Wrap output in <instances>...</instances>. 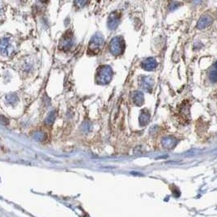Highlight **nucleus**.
Returning <instances> with one entry per match:
<instances>
[{
  "label": "nucleus",
  "mask_w": 217,
  "mask_h": 217,
  "mask_svg": "<svg viewBox=\"0 0 217 217\" xmlns=\"http://www.w3.org/2000/svg\"><path fill=\"white\" fill-rule=\"evenodd\" d=\"M13 52V46L10 39L3 38L0 39V55L9 56Z\"/></svg>",
  "instance_id": "obj_5"
},
{
  "label": "nucleus",
  "mask_w": 217,
  "mask_h": 217,
  "mask_svg": "<svg viewBox=\"0 0 217 217\" xmlns=\"http://www.w3.org/2000/svg\"><path fill=\"white\" fill-rule=\"evenodd\" d=\"M120 21V15L117 12L112 13L108 19V27L109 29L114 30L118 27Z\"/></svg>",
  "instance_id": "obj_6"
},
{
  "label": "nucleus",
  "mask_w": 217,
  "mask_h": 217,
  "mask_svg": "<svg viewBox=\"0 0 217 217\" xmlns=\"http://www.w3.org/2000/svg\"><path fill=\"white\" fill-rule=\"evenodd\" d=\"M113 78V70L110 65L100 66L96 75V83L101 85L108 84Z\"/></svg>",
  "instance_id": "obj_1"
},
{
  "label": "nucleus",
  "mask_w": 217,
  "mask_h": 217,
  "mask_svg": "<svg viewBox=\"0 0 217 217\" xmlns=\"http://www.w3.org/2000/svg\"><path fill=\"white\" fill-rule=\"evenodd\" d=\"M210 79L212 82H217V62L214 65V69L210 72Z\"/></svg>",
  "instance_id": "obj_9"
},
{
  "label": "nucleus",
  "mask_w": 217,
  "mask_h": 217,
  "mask_svg": "<svg viewBox=\"0 0 217 217\" xmlns=\"http://www.w3.org/2000/svg\"><path fill=\"white\" fill-rule=\"evenodd\" d=\"M73 44H74V34L71 31V29H69L60 38L59 48L62 51L66 52V51L70 50Z\"/></svg>",
  "instance_id": "obj_4"
},
{
  "label": "nucleus",
  "mask_w": 217,
  "mask_h": 217,
  "mask_svg": "<svg viewBox=\"0 0 217 217\" xmlns=\"http://www.w3.org/2000/svg\"><path fill=\"white\" fill-rule=\"evenodd\" d=\"M194 1H196V3H199V1L201 2V1H203V0H194Z\"/></svg>",
  "instance_id": "obj_15"
},
{
  "label": "nucleus",
  "mask_w": 217,
  "mask_h": 217,
  "mask_svg": "<svg viewBox=\"0 0 217 217\" xmlns=\"http://www.w3.org/2000/svg\"><path fill=\"white\" fill-rule=\"evenodd\" d=\"M141 65H142V68L144 69L145 70L152 71L157 67L158 63L154 58L149 57L145 59V60L142 62Z\"/></svg>",
  "instance_id": "obj_8"
},
{
  "label": "nucleus",
  "mask_w": 217,
  "mask_h": 217,
  "mask_svg": "<svg viewBox=\"0 0 217 217\" xmlns=\"http://www.w3.org/2000/svg\"><path fill=\"white\" fill-rule=\"evenodd\" d=\"M125 49V43L122 37H114L110 43V52L114 56H120Z\"/></svg>",
  "instance_id": "obj_3"
},
{
  "label": "nucleus",
  "mask_w": 217,
  "mask_h": 217,
  "mask_svg": "<svg viewBox=\"0 0 217 217\" xmlns=\"http://www.w3.org/2000/svg\"><path fill=\"white\" fill-rule=\"evenodd\" d=\"M89 0H75V6L78 8H82L87 4Z\"/></svg>",
  "instance_id": "obj_10"
},
{
  "label": "nucleus",
  "mask_w": 217,
  "mask_h": 217,
  "mask_svg": "<svg viewBox=\"0 0 217 217\" xmlns=\"http://www.w3.org/2000/svg\"><path fill=\"white\" fill-rule=\"evenodd\" d=\"M178 5H179V3H176V2H172V5H171V10H174V9H176V8H177L178 7Z\"/></svg>",
  "instance_id": "obj_12"
},
{
  "label": "nucleus",
  "mask_w": 217,
  "mask_h": 217,
  "mask_svg": "<svg viewBox=\"0 0 217 217\" xmlns=\"http://www.w3.org/2000/svg\"><path fill=\"white\" fill-rule=\"evenodd\" d=\"M104 44V37L101 33H96L92 36L89 42L87 52L91 55L99 53Z\"/></svg>",
  "instance_id": "obj_2"
},
{
  "label": "nucleus",
  "mask_w": 217,
  "mask_h": 217,
  "mask_svg": "<svg viewBox=\"0 0 217 217\" xmlns=\"http://www.w3.org/2000/svg\"><path fill=\"white\" fill-rule=\"evenodd\" d=\"M7 100L8 101L10 104H15L17 103V101H18V98H17V96L16 94H9L8 96H7Z\"/></svg>",
  "instance_id": "obj_11"
},
{
  "label": "nucleus",
  "mask_w": 217,
  "mask_h": 217,
  "mask_svg": "<svg viewBox=\"0 0 217 217\" xmlns=\"http://www.w3.org/2000/svg\"><path fill=\"white\" fill-rule=\"evenodd\" d=\"M39 2H41V3H47L48 1V0H39Z\"/></svg>",
  "instance_id": "obj_14"
},
{
  "label": "nucleus",
  "mask_w": 217,
  "mask_h": 217,
  "mask_svg": "<svg viewBox=\"0 0 217 217\" xmlns=\"http://www.w3.org/2000/svg\"><path fill=\"white\" fill-rule=\"evenodd\" d=\"M213 22V19L211 16L209 15H204L203 17H201L199 21H198L197 27L200 29H203L204 28H207L209 25H211Z\"/></svg>",
  "instance_id": "obj_7"
},
{
  "label": "nucleus",
  "mask_w": 217,
  "mask_h": 217,
  "mask_svg": "<svg viewBox=\"0 0 217 217\" xmlns=\"http://www.w3.org/2000/svg\"><path fill=\"white\" fill-rule=\"evenodd\" d=\"M2 14H3V6L0 4V17L2 16Z\"/></svg>",
  "instance_id": "obj_13"
}]
</instances>
